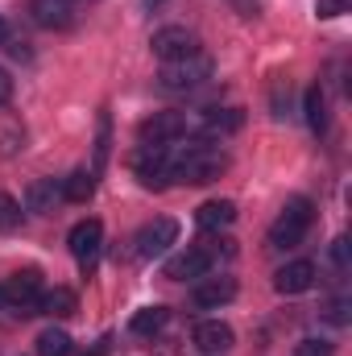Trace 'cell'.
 <instances>
[{"instance_id": "cell-1", "label": "cell", "mask_w": 352, "mask_h": 356, "mask_svg": "<svg viewBox=\"0 0 352 356\" xmlns=\"http://www.w3.org/2000/svg\"><path fill=\"white\" fill-rule=\"evenodd\" d=\"M228 170V154L216 149V145H186L182 154H175V166H170V182H186V186H207Z\"/></svg>"}, {"instance_id": "cell-2", "label": "cell", "mask_w": 352, "mask_h": 356, "mask_svg": "<svg viewBox=\"0 0 352 356\" xmlns=\"http://www.w3.org/2000/svg\"><path fill=\"white\" fill-rule=\"evenodd\" d=\"M311 220H315V207H311V199H290L286 207H282V216L269 224V249H294V245H303V236H307V228H311Z\"/></svg>"}, {"instance_id": "cell-3", "label": "cell", "mask_w": 352, "mask_h": 356, "mask_svg": "<svg viewBox=\"0 0 352 356\" xmlns=\"http://www.w3.org/2000/svg\"><path fill=\"white\" fill-rule=\"evenodd\" d=\"M207 79H211V58L203 50L162 67V88L166 91H191V88H199V83H207Z\"/></svg>"}, {"instance_id": "cell-4", "label": "cell", "mask_w": 352, "mask_h": 356, "mask_svg": "<svg viewBox=\"0 0 352 356\" xmlns=\"http://www.w3.org/2000/svg\"><path fill=\"white\" fill-rule=\"evenodd\" d=\"M175 166V149L170 145H141L133 158V175L141 178V186H166Z\"/></svg>"}, {"instance_id": "cell-5", "label": "cell", "mask_w": 352, "mask_h": 356, "mask_svg": "<svg viewBox=\"0 0 352 356\" xmlns=\"http://www.w3.org/2000/svg\"><path fill=\"white\" fill-rule=\"evenodd\" d=\"M38 294H42V273L38 269H21L4 286V307H13L17 315H38Z\"/></svg>"}, {"instance_id": "cell-6", "label": "cell", "mask_w": 352, "mask_h": 356, "mask_svg": "<svg viewBox=\"0 0 352 356\" xmlns=\"http://www.w3.org/2000/svg\"><path fill=\"white\" fill-rule=\"evenodd\" d=\"M150 46H154V54H158L162 63H175V58H186V54H199V38H195L186 25H166V29H158V33L150 38Z\"/></svg>"}, {"instance_id": "cell-7", "label": "cell", "mask_w": 352, "mask_h": 356, "mask_svg": "<svg viewBox=\"0 0 352 356\" xmlns=\"http://www.w3.org/2000/svg\"><path fill=\"white\" fill-rule=\"evenodd\" d=\"M67 245H71V257L83 269H91L95 257H99V245H104V224H99V220H79V224L71 228Z\"/></svg>"}, {"instance_id": "cell-8", "label": "cell", "mask_w": 352, "mask_h": 356, "mask_svg": "<svg viewBox=\"0 0 352 356\" xmlns=\"http://www.w3.org/2000/svg\"><path fill=\"white\" fill-rule=\"evenodd\" d=\"M182 133H186V116H182V112H154V116L137 129L141 145H170Z\"/></svg>"}, {"instance_id": "cell-9", "label": "cell", "mask_w": 352, "mask_h": 356, "mask_svg": "<svg viewBox=\"0 0 352 356\" xmlns=\"http://www.w3.org/2000/svg\"><path fill=\"white\" fill-rule=\"evenodd\" d=\"M178 236V224L170 220V216H158V220H150L141 232H137V257H158V253H166L170 245H175Z\"/></svg>"}, {"instance_id": "cell-10", "label": "cell", "mask_w": 352, "mask_h": 356, "mask_svg": "<svg viewBox=\"0 0 352 356\" xmlns=\"http://www.w3.org/2000/svg\"><path fill=\"white\" fill-rule=\"evenodd\" d=\"M232 344H237V332L228 323H220V319H203L195 327V348L203 356H220V353H228Z\"/></svg>"}, {"instance_id": "cell-11", "label": "cell", "mask_w": 352, "mask_h": 356, "mask_svg": "<svg viewBox=\"0 0 352 356\" xmlns=\"http://www.w3.org/2000/svg\"><path fill=\"white\" fill-rule=\"evenodd\" d=\"M315 277H319V269L311 261H290V266H282L273 273V290L278 294H303V290L315 286Z\"/></svg>"}, {"instance_id": "cell-12", "label": "cell", "mask_w": 352, "mask_h": 356, "mask_svg": "<svg viewBox=\"0 0 352 356\" xmlns=\"http://www.w3.org/2000/svg\"><path fill=\"white\" fill-rule=\"evenodd\" d=\"M63 199H67V195H63V186H58L54 178H33V182L25 186V207L38 211V216H50Z\"/></svg>"}, {"instance_id": "cell-13", "label": "cell", "mask_w": 352, "mask_h": 356, "mask_svg": "<svg viewBox=\"0 0 352 356\" xmlns=\"http://www.w3.org/2000/svg\"><path fill=\"white\" fill-rule=\"evenodd\" d=\"M211 269V257L195 245V249H186V253H178L166 261V277H175V282H195V277H203Z\"/></svg>"}, {"instance_id": "cell-14", "label": "cell", "mask_w": 352, "mask_h": 356, "mask_svg": "<svg viewBox=\"0 0 352 356\" xmlns=\"http://www.w3.org/2000/svg\"><path fill=\"white\" fill-rule=\"evenodd\" d=\"M195 307H203V311H216V307H224V302H232L237 298V282L232 277H207V282H199L195 286Z\"/></svg>"}, {"instance_id": "cell-15", "label": "cell", "mask_w": 352, "mask_h": 356, "mask_svg": "<svg viewBox=\"0 0 352 356\" xmlns=\"http://www.w3.org/2000/svg\"><path fill=\"white\" fill-rule=\"evenodd\" d=\"M79 311V298L71 286H54V290H42L38 294V315H50V319H71Z\"/></svg>"}, {"instance_id": "cell-16", "label": "cell", "mask_w": 352, "mask_h": 356, "mask_svg": "<svg viewBox=\"0 0 352 356\" xmlns=\"http://www.w3.org/2000/svg\"><path fill=\"white\" fill-rule=\"evenodd\" d=\"M33 21L42 25V29H71L75 25V13H71V4L67 0H33Z\"/></svg>"}, {"instance_id": "cell-17", "label": "cell", "mask_w": 352, "mask_h": 356, "mask_svg": "<svg viewBox=\"0 0 352 356\" xmlns=\"http://www.w3.org/2000/svg\"><path fill=\"white\" fill-rule=\"evenodd\" d=\"M245 124V112L241 108H224V112H207L203 124H199V137L203 141H216V137H228Z\"/></svg>"}, {"instance_id": "cell-18", "label": "cell", "mask_w": 352, "mask_h": 356, "mask_svg": "<svg viewBox=\"0 0 352 356\" xmlns=\"http://www.w3.org/2000/svg\"><path fill=\"white\" fill-rule=\"evenodd\" d=\"M232 220H237V203H232V199H207V203L195 211V224H199V228H207V232L228 228Z\"/></svg>"}, {"instance_id": "cell-19", "label": "cell", "mask_w": 352, "mask_h": 356, "mask_svg": "<svg viewBox=\"0 0 352 356\" xmlns=\"http://www.w3.org/2000/svg\"><path fill=\"white\" fill-rule=\"evenodd\" d=\"M166 319H170L166 307H145V311H137V315L129 319V332H133V336H158V332L166 327Z\"/></svg>"}, {"instance_id": "cell-20", "label": "cell", "mask_w": 352, "mask_h": 356, "mask_svg": "<svg viewBox=\"0 0 352 356\" xmlns=\"http://www.w3.org/2000/svg\"><path fill=\"white\" fill-rule=\"evenodd\" d=\"M63 195H67L71 203H88L91 195H95V175H91L88 166H79L75 175L63 182Z\"/></svg>"}, {"instance_id": "cell-21", "label": "cell", "mask_w": 352, "mask_h": 356, "mask_svg": "<svg viewBox=\"0 0 352 356\" xmlns=\"http://www.w3.org/2000/svg\"><path fill=\"white\" fill-rule=\"evenodd\" d=\"M38 356H71V336L63 327H46L38 336Z\"/></svg>"}, {"instance_id": "cell-22", "label": "cell", "mask_w": 352, "mask_h": 356, "mask_svg": "<svg viewBox=\"0 0 352 356\" xmlns=\"http://www.w3.org/2000/svg\"><path fill=\"white\" fill-rule=\"evenodd\" d=\"M108 145H112V120L108 112H99V124H95V162H91V175L99 178L104 162H108Z\"/></svg>"}, {"instance_id": "cell-23", "label": "cell", "mask_w": 352, "mask_h": 356, "mask_svg": "<svg viewBox=\"0 0 352 356\" xmlns=\"http://www.w3.org/2000/svg\"><path fill=\"white\" fill-rule=\"evenodd\" d=\"M307 124H311L315 133L328 129V99H323V88H319V83L307 91Z\"/></svg>"}, {"instance_id": "cell-24", "label": "cell", "mask_w": 352, "mask_h": 356, "mask_svg": "<svg viewBox=\"0 0 352 356\" xmlns=\"http://www.w3.org/2000/svg\"><path fill=\"white\" fill-rule=\"evenodd\" d=\"M21 203L13 199V195H0V232H13V228H21Z\"/></svg>"}, {"instance_id": "cell-25", "label": "cell", "mask_w": 352, "mask_h": 356, "mask_svg": "<svg viewBox=\"0 0 352 356\" xmlns=\"http://www.w3.org/2000/svg\"><path fill=\"white\" fill-rule=\"evenodd\" d=\"M294 356H332V344L328 340H303L294 348Z\"/></svg>"}, {"instance_id": "cell-26", "label": "cell", "mask_w": 352, "mask_h": 356, "mask_svg": "<svg viewBox=\"0 0 352 356\" xmlns=\"http://www.w3.org/2000/svg\"><path fill=\"white\" fill-rule=\"evenodd\" d=\"M315 13H319L323 21H332V17L349 13V0H319V4H315Z\"/></svg>"}, {"instance_id": "cell-27", "label": "cell", "mask_w": 352, "mask_h": 356, "mask_svg": "<svg viewBox=\"0 0 352 356\" xmlns=\"http://www.w3.org/2000/svg\"><path fill=\"white\" fill-rule=\"evenodd\" d=\"M332 261L340 269H349V241L340 236V241H332Z\"/></svg>"}, {"instance_id": "cell-28", "label": "cell", "mask_w": 352, "mask_h": 356, "mask_svg": "<svg viewBox=\"0 0 352 356\" xmlns=\"http://www.w3.org/2000/svg\"><path fill=\"white\" fill-rule=\"evenodd\" d=\"M13 99V79H8V71H0V104H8Z\"/></svg>"}, {"instance_id": "cell-29", "label": "cell", "mask_w": 352, "mask_h": 356, "mask_svg": "<svg viewBox=\"0 0 352 356\" xmlns=\"http://www.w3.org/2000/svg\"><path fill=\"white\" fill-rule=\"evenodd\" d=\"M328 319H332V323H344V319H349V315H344V302H340V298H336V302L328 307Z\"/></svg>"}, {"instance_id": "cell-30", "label": "cell", "mask_w": 352, "mask_h": 356, "mask_svg": "<svg viewBox=\"0 0 352 356\" xmlns=\"http://www.w3.org/2000/svg\"><path fill=\"white\" fill-rule=\"evenodd\" d=\"M4 38H8V25H4V17H0V42H4Z\"/></svg>"}, {"instance_id": "cell-31", "label": "cell", "mask_w": 352, "mask_h": 356, "mask_svg": "<svg viewBox=\"0 0 352 356\" xmlns=\"http://www.w3.org/2000/svg\"><path fill=\"white\" fill-rule=\"evenodd\" d=\"M0 307H4V286H0Z\"/></svg>"}, {"instance_id": "cell-32", "label": "cell", "mask_w": 352, "mask_h": 356, "mask_svg": "<svg viewBox=\"0 0 352 356\" xmlns=\"http://www.w3.org/2000/svg\"><path fill=\"white\" fill-rule=\"evenodd\" d=\"M150 4H162V0H150Z\"/></svg>"}]
</instances>
